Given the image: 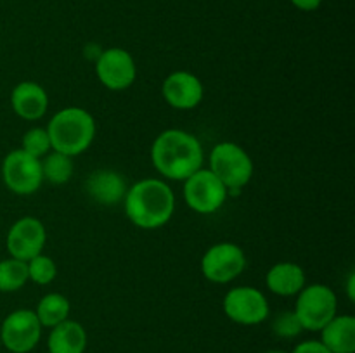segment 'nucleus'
Masks as SVG:
<instances>
[{"instance_id":"f257e3e1","label":"nucleus","mask_w":355,"mask_h":353,"mask_svg":"<svg viewBox=\"0 0 355 353\" xmlns=\"http://www.w3.org/2000/svg\"><path fill=\"white\" fill-rule=\"evenodd\" d=\"M203 145L196 135L180 128L163 130L151 145V161L156 172L166 180L184 182L203 168Z\"/></svg>"},{"instance_id":"f03ea898","label":"nucleus","mask_w":355,"mask_h":353,"mask_svg":"<svg viewBox=\"0 0 355 353\" xmlns=\"http://www.w3.org/2000/svg\"><path fill=\"white\" fill-rule=\"evenodd\" d=\"M125 215L139 228L155 230L172 220L175 194L162 179H142L128 187L123 197Z\"/></svg>"},{"instance_id":"7ed1b4c3","label":"nucleus","mask_w":355,"mask_h":353,"mask_svg":"<svg viewBox=\"0 0 355 353\" xmlns=\"http://www.w3.org/2000/svg\"><path fill=\"white\" fill-rule=\"evenodd\" d=\"M96 120L83 107L69 106L58 111L47 123L52 151L66 156H78L92 145L96 138Z\"/></svg>"},{"instance_id":"20e7f679","label":"nucleus","mask_w":355,"mask_h":353,"mask_svg":"<svg viewBox=\"0 0 355 353\" xmlns=\"http://www.w3.org/2000/svg\"><path fill=\"white\" fill-rule=\"evenodd\" d=\"M208 170L231 192L243 189L252 180L253 161L248 152L236 142H218L208 156Z\"/></svg>"},{"instance_id":"39448f33","label":"nucleus","mask_w":355,"mask_h":353,"mask_svg":"<svg viewBox=\"0 0 355 353\" xmlns=\"http://www.w3.org/2000/svg\"><path fill=\"white\" fill-rule=\"evenodd\" d=\"M293 311L304 331L319 332L335 315H338V298L326 284H309L297 294Z\"/></svg>"},{"instance_id":"423d86ee","label":"nucleus","mask_w":355,"mask_h":353,"mask_svg":"<svg viewBox=\"0 0 355 353\" xmlns=\"http://www.w3.org/2000/svg\"><path fill=\"white\" fill-rule=\"evenodd\" d=\"M184 201L200 215H211L224 206L229 190L208 168H200L184 180Z\"/></svg>"},{"instance_id":"0eeeda50","label":"nucleus","mask_w":355,"mask_h":353,"mask_svg":"<svg viewBox=\"0 0 355 353\" xmlns=\"http://www.w3.org/2000/svg\"><path fill=\"white\" fill-rule=\"evenodd\" d=\"M2 180L10 192L31 196L44 183L42 161L23 149H14L2 161Z\"/></svg>"},{"instance_id":"6e6552de","label":"nucleus","mask_w":355,"mask_h":353,"mask_svg":"<svg viewBox=\"0 0 355 353\" xmlns=\"http://www.w3.org/2000/svg\"><path fill=\"white\" fill-rule=\"evenodd\" d=\"M246 269V255L234 242H217L205 251L201 273L214 284H229Z\"/></svg>"},{"instance_id":"1a4fd4ad","label":"nucleus","mask_w":355,"mask_h":353,"mask_svg":"<svg viewBox=\"0 0 355 353\" xmlns=\"http://www.w3.org/2000/svg\"><path fill=\"white\" fill-rule=\"evenodd\" d=\"M224 314L241 325L262 324L269 318L270 307L266 294L253 286L232 287L224 296Z\"/></svg>"},{"instance_id":"9d476101","label":"nucleus","mask_w":355,"mask_h":353,"mask_svg":"<svg viewBox=\"0 0 355 353\" xmlns=\"http://www.w3.org/2000/svg\"><path fill=\"white\" fill-rule=\"evenodd\" d=\"M42 324L35 310L19 308L3 318L0 327L2 345L12 353H30L42 338Z\"/></svg>"},{"instance_id":"9b49d317","label":"nucleus","mask_w":355,"mask_h":353,"mask_svg":"<svg viewBox=\"0 0 355 353\" xmlns=\"http://www.w3.org/2000/svg\"><path fill=\"white\" fill-rule=\"evenodd\" d=\"M96 75L106 89L120 92L134 85L137 78V66L128 51L120 47L106 48L96 61Z\"/></svg>"},{"instance_id":"f8f14e48","label":"nucleus","mask_w":355,"mask_h":353,"mask_svg":"<svg viewBox=\"0 0 355 353\" xmlns=\"http://www.w3.org/2000/svg\"><path fill=\"white\" fill-rule=\"evenodd\" d=\"M45 242H47L45 225L35 217H23L14 221L6 239L10 258L21 262H30L31 258L44 253Z\"/></svg>"},{"instance_id":"ddd939ff","label":"nucleus","mask_w":355,"mask_h":353,"mask_svg":"<svg viewBox=\"0 0 355 353\" xmlns=\"http://www.w3.org/2000/svg\"><path fill=\"white\" fill-rule=\"evenodd\" d=\"M162 96L170 107L179 111L194 109L205 97L203 82L194 73L173 71L163 80Z\"/></svg>"},{"instance_id":"4468645a","label":"nucleus","mask_w":355,"mask_h":353,"mask_svg":"<svg viewBox=\"0 0 355 353\" xmlns=\"http://www.w3.org/2000/svg\"><path fill=\"white\" fill-rule=\"evenodd\" d=\"M127 182L123 175L114 170H96L85 180L87 196L103 206H116L127 194Z\"/></svg>"},{"instance_id":"2eb2a0df","label":"nucleus","mask_w":355,"mask_h":353,"mask_svg":"<svg viewBox=\"0 0 355 353\" xmlns=\"http://www.w3.org/2000/svg\"><path fill=\"white\" fill-rule=\"evenodd\" d=\"M12 111L26 121H37L45 116L49 109V93L35 82H21L10 92Z\"/></svg>"},{"instance_id":"dca6fc26","label":"nucleus","mask_w":355,"mask_h":353,"mask_svg":"<svg viewBox=\"0 0 355 353\" xmlns=\"http://www.w3.org/2000/svg\"><path fill=\"white\" fill-rule=\"evenodd\" d=\"M266 286L277 296H297L305 286V270L295 262H279L266 273Z\"/></svg>"},{"instance_id":"f3484780","label":"nucleus","mask_w":355,"mask_h":353,"mask_svg":"<svg viewBox=\"0 0 355 353\" xmlns=\"http://www.w3.org/2000/svg\"><path fill=\"white\" fill-rule=\"evenodd\" d=\"M319 332V341L331 353L355 352V318L352 315H335Z\"/></svg>"},{"instance_id":"a211bd4d","label":"nucleus","mask_w":355,"mask_h":353,"mask_svg":"<svg viewBox=\"0 0 355 353\" xmlns=\"http://www.w3.org/2000/svg\"><path fill=\"white\" fill-rule=\"evenodd\" d=\"M47 346L49 353H83L87 348L85 327L68 318L51 329Z\"/></svg>"},{"instance_id":"6ab92c4d","label":"nucleus","mask_w":355,"mask_h":353,"mask_svg":"<svg viewBox=\"0 0 355 353\" xmlns=\"http://www.w3.org/2000/svg\"><path fill=\"white\" fill-rule=\"evenodd\" d=\"M69 311H71V303L64 294L49 293L40 298L35 314H37L42 327L52 329L61 322L68 320Z\"/></svg>"},{"instance_id":"aec40b11","label":"nucleus","mask_w":355,"mask_h":353,"mask_svg":"<svg viewBox=\"0 0 355 353\" xmlns=\"http://www.w3.org/2000/svg\"><path fill=\"white\" fill-rule=\"evenodd\" d=\"M42 161V175H44V182L54 183V185H62V183L69 182L75 172V165H73L71 156H66L62 152L51 151L49 154L44 156Z\"/></svg>"},{"instance_id":"412c9836","label":"nucleus","mask_w":355,"mask_h":353,"mask_svg":"<svg viewBox=\"0 0 355 353\" xmlns=\"http://www.w3.org/2000/svg\"><path fill=\"white\" fill-rule=\"evenodd\" d=\"M28 265L16 258L0 260V293H14L28 282Z\"/></svg>"},{"instance_id":"4be33fe9","label":"nucleus","mask_w":355,"mask_h":353,"mask_svg":"<svg viewBox=\"0 0 355 353\" xmlns=\"http://www.w3.org/2000/svg\"><path fill=\"white\" fill-rule=\"evenodd\" d=\"M26 265L28 279L38 286H47V284L54 282V279L58 277V265L51 256L44 255V253L26 262Z\"/></svg>"},{"instance_id":"5701e85b","label":"nucleus","mask_w":355,"mask_h":353,"mask_svg":"<svg viewBox=\"0 0 355 353\" xmlns=\"http://www.w3.org/2000/svg\"><path fill=\"white\" fill-rule=\"evenodd\" d=\"M23 149L28 154L35 156V158H44L45 154L52 151L51 147V138H49L47 128L33 127L23 135Z\"/></svg>"},{"instance_id":"b1692460","label":"nucleus","mask_w":355,"mask_h":353,"mask_svg":"<svg viewBox=\"0 0 355 353\" xmlns=\"http://www.w3.org/2000/svg\"><path fill=\"white\" fill-rule=\"evenodd\" d=\"M272 331L274 334H277L279 338H297L298 334H300L302 331H304V327H302L300 320H298V317L295 315V311H281V314H277L276 317H274L272 320Z\"/></svg>"},{"instance_id":"393cba45","label":"nucleus","mask_w":355,"mask_h":353,"mask_svg":"<svg viewBox=\"0 0 355 353\" xmlns=\"http://www.w3.org/2000/svg\"><path fill=\"white\" fill-rule=\"evenodd\" d=\"M291 353H331L321 341H315V339H307V341L300 343V345L295 346V350Z\"/></svg>"},{"instance_id":"a878e982","label":"nucleus","mask_w":355,"mask_h":353,"mask_svg":"<svg viewBox=\"0 0 355 353\" xmlns=\"http://www.w3.org/2000/svg\"><path fill=\"white\" fill-rule=\"evenodd\" d=\"M291 3L304 12H312V10H318L321 7L322 0H291Z\"/></svg>"},{"instance_id":"bb28decb","label":"nucleus","mask_w":355,"mask_h":353,"mask_svg":"<svg viewBox=\"0 0 355 353\" xmlns=\"http://www.w3.org/2000/svg\"><path fill=\"white\" fill-rule=\"evenodd\" d=\"M355 275L354 273H350V277H349V284H347V291H349V300L350 301H354V298H355Z\"/></svg>"},{"instance_id":"cd10ccee","label":"nucleus","mask_w":355,"mask_h":353,"mask_svg":"<svg viewBox=\"0 0 355 353\" xmlns=\"http://www.w3.org/2000/svg\"><path fill=\"white\" fill-rule=\"evenodd\" d=\"M266 353H286V352H283V350H269V352Z\"/></svg>"}]
</instances>
